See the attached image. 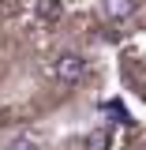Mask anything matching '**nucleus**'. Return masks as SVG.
I'll use <instances>...</instances> for the list:
<instances>
[{
	"instance_id": "f257e3e1",
	"label": "nucleus",
	"mask_w": 146,
	"mask_h": 150,
	"mask_svg": "<svg viewBox=\"0 0 146 150\" xmlns=\"http://www.w3.org/2000/svg\"><path fill=\"white\" fill-rule=\"evenodd\" d=\"M53 75L60 79V83H79V79L86 75V60H83L79 53H64V56H56Z\"/></svg>"
},
{
	"instance_id": "20e7f679",
	"label": "nucleus",
	"mask_w": 146,
	"mask_h": 150,
	"mask_svg": "<svg viewBox=\"0 0 146 150\" xmlns=\"http://www.w3.org/2000/svg\"><path fill=\"white\" fill-rule=\"evenodd\" d=\"M86 150H109V135L105 131H90L86 135Z\"/></svg>"
},
{
	"instance_id": "f03ea898",
	"label": "nucleus",
	"mask_w": 146,
	"mask_h": 150,
	"mask_svg": "<svg viewBox=\"0 0 146 150\" xmlns=\"http://www.w3.org/2000/svg\"><path fill=\"white\" fill-rule=\"evenodd\" d=\"M135 0H105V11H109V19H128V15H135Z\"/></svg>"
},
{
	"instance_id": "39448f33",
	"label": "nucleus",
	"mask_w": 146,
	"mask_h": 150,
	"mask_svg": "<svg viewBox=\"0 0 146 150\" xmlns=\"http://www.w3.org/2000/svg\"><path fill=\"white\" fill-rule=\"evenodd\" d=\"M8 150H37V143L30 139V135H19V139H15V143H11Z\"/></svg>"
},
{
	"instance_id": "7ed1b4c3",
	"label": "nucleus",
	"mask_w": 146,
	"mask_h": 150,
	"mask_svg": "<svg viewBox=\"0 0 146 150\" xmlns=\"http://www.w3.org/2000/svg\"><path fill=\"white\" fill-rule=\"evenodd\" d=\"M34 11L41 19H60L64 15V4H60V0H34Z\"/></svg>"
}]
</instances>
